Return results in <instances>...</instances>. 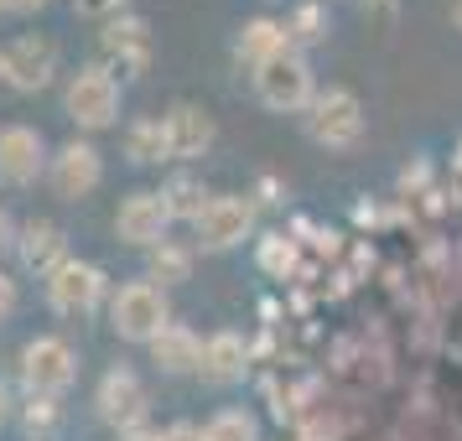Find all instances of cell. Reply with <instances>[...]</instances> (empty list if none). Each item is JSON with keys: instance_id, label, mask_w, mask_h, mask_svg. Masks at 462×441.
<instances>
[{"instance_id": "14", "label": "cell", "mask_w": 462, "mask_h": 441, "mask_svg": "<svg viewBox=\"0 0 462 441\" xmlns=\"http://www.w3.org/2000/svg\"><path fill=\"white\" fill-rule=\"evenodd\" d=\"M245 369H250V348H245V337L239 333H213L208 343H203V384H218V390H229V384H239L245 379Z\"/></svg>"}, {"instance_id": "6", "label": "cell", "mask_w": 462, "mask_h": 441, "mask_svg": "<svg viewBox=\"0 0 462 441\" xmlns=\"http://www.w3.org/2000/svg\"><path fill=\"white\" fill-rule=\"evenodd\" d=\"M192 229H198V250H234L254 234V203L245 192H218Z\"/></svg>"}, {"instance_id": "10", "label": "cell", "mask_w": 462, "mask_h": 441, "mask_svg": "<svg viewBox=\"0 0 462 441\" xmlns=\"http://www.w3.org/2000/svg\"><path fill=\"white\" fill-rule=\"evenodd\" d=\"M47 182H52L58 198L79 203V198H88V192L105 182V156L88 146V141H68V146L47 161Z\"/></svg>"}, {"instance_id": "33", "label": "cell", "mask_w": 462, "mask_h": 441, "mask_svg": "<svg viewBox=\"0 0 462 441\" xmlns=\"http://www.w3.org/2000/svg\"><path fill=\"white\" fill-rule=\"evenodd\" d=\"M5 416H11V405H5V390H0V426H5Z\"/></svg>"}, {"instance_id": "35", "label": "cell", "mask_w": 462, "mask_h": 441, "mask_svg": "<svg viewBox=\"0 0 462 441\" xmlns=\"http://www.w3.org/2000/svg\"><path fill=\"white\" fill-rule=\"evenodd\" d=\"M0 11H11V5H5V0H0Z\"/></svg>"}, {"instance_id": "2", "label": "cell", "mask_w": 462, "mask_h": 441, "mask_svg": "<svg viewBox=\"0 0 462 441\" xmlns=\"http://www.w3.org/2000/svg\"><path fill=\"white\" fill-rule=\"evenodd\" d=\"M109 322H115V333L125 337V343H151L162 327H171L167 291L151 286V280H130V286H120V296H115Z\"/></svg>"}, {"instance_id": "31", "label": "cell", "mask_w": 462, "mask_h": 441, "mask_svg": "<svg viewBox=\"0 0 462 441\" xmlns=\"http://www.w3.org/2000/svg\"><path fill=\"white\" fill-rule=\"evenodd\" d=\"M452 26L462 32V0H452Z\"/></svg>"}, {"instance_id": "4", "label": "cell", "mask_w": 462, "mask_h": 441, "mask_svg": "<svg viewBox=\"0 0 462 441\" xmlns=\"http://www.w3.org/2000/svg\"><path fill=\"white\" fill-rule=\"evenodd\" d=\"M22 379H26L32 395L58 400L68 384L79 379V354L68 348L63 337H32L26 354H22Z\"/></svg>"}, {"instance_id": "27", "label": "cell", "mask_w": 462, "mask_h": 441, "mask_svg": "<svg viewBox=\"0 0 462 441\" xmlns=\"http://www.w3.org/2000/svg\"><path fill=\"white\" fill-rule=\"evenodd\" d=\"M16 301H22V291H16V280H11V275L0 271V322H5V317L16 312Z\"/></svg>"}, {"instance_id": "17", "label": "cell", "mask_w": 462, "mask_h": 441, "mask_svg": "<svg viewBox=\"0 0 462 441\" xmlns=\"http://www.w3.org/2000/svg\"><path fill=\"white\" fill-rule=\"evenodd\" d=\"M68 260V234L52 218H32L22 229V265L37 275H52Z\"/></svg>"}, {"instance_id": "26", "label": "cell", "mask_w": 462, "mask_h": 441, "mask_svg": "<svg viewBox=\"0 0 462 441\" xmlns=\"http://www.w3.org/2000/svg\"><path fill=\"white\" fill-rule=\"evenodd\" d=\"M73 11H79V16H120L125 0H73Z\"/></svg>"}, {"instance_id": "18", "label": "cell", "mask_w": 462, "mask_h": 441, "mask_svg": "<svg viewBox=\"0 0 462 441\" xmlns=\"http://www.w3.org/2000/svg\"><path fill=\"white\" fill-rule=\"evenodd\" d=\"M281 52H291V37H286V22H271V16H254V22H245V32H239V42H234V58L239 63H271V58H281Z\"/></svg>"}, {"instance_id": "15", "label": "cell", "mask_w": 462, "mask_h": 441, "mask_svg": "<svg viewBox=\"0 0 462 441\" xmlns=\"http://www.w3.org/2000/svg\"><path fill=\"white\" fill-rule=\"evenodd\" d=\"M167 141L177 161H198L213 146V115L203 105H177L167 115Z\"/></svg>"}, {"instance_id": "12", "label": "cell", "mask_w": 462, "mask_h": 441, "mask_svg": "<svg viewBox=\"0 0 462 441\" xmlns=\"http://www.w3.org/2000/svg\"><path fill=\"white\" fill-rule=\"evenodd\" d=\"M167 229H171V213L162 203V192H130L120 203V213H115V234L125 244H141V250L167 244Z\"/></svg>"}, {"instance_id": "22", "label": "cell", "mask_w": 462, "mask_h": 441, "mask_svg": "<svg viewBox=\"0 0 462 441\" xmlns=\"http://www.w3.org/2000/svg\"><path fill=\"white\" fill-rule=\"evenodd\" d=\"M203 441H260L250 410H218V416L203 426Z\"/></svg>"}, {"instance_id": "21", "label": "cell", "mask_w": 462, "mask_h": 441, "mask_svg": "<svg viewBox=\"0 0 462 441\" xmlns=\"http://www.w3.org/2000/svg\"><path fill=\"white\" fill-rule=\"evenodd\" d=\"M286 37H291V47L301 52V47H317L322 37H328V5H296L291 22H286Z\"/></svg>"}, {"instance_id": "1", "label": "cell", "mask_w": 462, "mask_h": 441, "mask_svg": "<svg viewBox=\"0 0 462 441\" xmlns=\"http://www.w3.org/2000/svg\"><path fill=\"white\" fill-rule=\"evenodd\" d=\"M254 94H260V105L275 109V115H296V109H312V68L301 52H281L271 63L254 68Z\"/></svg>"}, {"instance_id": "11", "label": "cell", "mask_w": 462, "mask_h": 441, "mask_svg": "<svg viewBox=\"0 0 462 441\" xmlns=\"http://www.w3.org/2000/svg\"><path fill=\"white\" fill-rule=\"evenodd\" d=\"M47 146H42V130L32 125H5L0 130V182L11 188H32L37 177L47 171Z\"/></svg>"}, {"instance_id": "5", "label": "cell", "mask_w": 462, "mask_h": 441, "mask_svg": "<svg viewBox=\"0 0 462 441\" xmlns=\"http://www.w3.org/2000/svg\"><path fill=\"white\" fill-rule=\"evenodd\" d=\"M307 135H312L317 146H354L358 135H364V105H358L348 88H328V94H317L312 109H307Z\"/></svg>"}, {"instance_id": "36", "label": "cell", "mask_w": 462, "mask_h": 441, "mask_svg": "<svg viewBox=\"0 0 462 441\" xmlns=\"http://www.w3.org/2000/svg\"><path fill=\"white\" fill-rule=\"evenodd\" d=\"M374 5H384V0H374Z\"/></svg>"}, {"instance_id": "8", "label": "cell", "mask_w": 462, "mask_h": 441, "mask_svg": "<svg viewBox=\"0 0 462 441\" xmlns=\"http://www.w3.org/2000/svg\"><path fill=\"white\" fill-rule=\"evenodd\" d=\"M94 405H99V420L105 426H115L120 436L125 431H135V426H146V384L130 374V369H109L105 379H99V390H94Z\"/></svg>"}, {"instance_id": "25", "label": "cell", "mask_w": 462, "mask_h": 441, "mask_svg": "<svg viewBox=\"0 0 462 441\" xmlns=\"http://www.w3.org/2000/svg\"><path fill=\"white\" fill-rule=\"evenodd\" d=\"M26 426H32V431H52V426H58V400L32 395L26 400Z\"/></svg>"}, {"instance_id": "20", "label": "cell", "mask_w": 462, "mask_h": 441, "mask_svg": "<svg viewBox=\"0 0 462 441\" xmlns=\"http://www.w3.org/2000/svg\"><path fill=\"white\" fill-rule=\"evenodd\" d=\"M162 203H167L171 224H177V218H182V224H198L213 198L203 192V182H198V177H171L167 188H162Z\"/></svg>"}, {"instance_id": "28", "label": "cell", "mask_w": 462, "mask_h": 441, "mask_svg": "<svg viewBox=\"0 0 462 441\" xmlns=\"http://www.w3.org/2000/svg\"><path fill=\"white\" fill-rule=\"evenodd\" d=\"M162 441H203V431H198V426H188V420H177V426H167V431H162Z\"/></svg>"}, {"instance_id": "23", "label": "cell", "mask_w": 462, "mask_h": 441, "mask_svg": "<svg viewBox=\"0 0 462 441\" xmlns=\"http://www.w3.org/2000/svg\"><path fill=\"white\" fill-rule=\"evenodd\" d=\"M188 275H192V250H177V244H156V250H151V280L177 286V280H188Z\"/></svg>"}, {"instance_id": "9", "label": "cell", "mask_w": 462, "mask_h": 441, "mask_svg": "<svg viewBox=\"0 0 462 441\" xmlns=\"http://www.w3.org/2000/svg\"><path fill=\"white\" fill-rule=\"evenodd\" d=\"M99 296H105V271L88 265V260H63L58 271L47 275V301H52V312H63V317L94 312Z\"/></svg>"}, {"instance_id": "30", "label": "cell", "mask_w": 462, "mask_h": 441, "mask_svg": "<svg viewBox=\"0 0 462 441\" xmlns=\"http://www.w3.org/2000/svg\"><path fill=\"white\" fill-rule=\"evenodd\" d=\"M5 5H11V11H22V16H26V11H42L47 0H5Z\"/></svg>"}, {"instance_id": "24", "label": "cell", "mask_w": 462, "mask_h": 441, "mask_svg": "<svg viewBox=\"0 0 462 441\" xmlns=\"http://www.w3.org/2000/svg\"><path fill=\"white\" fill-rule=\"evenodd\" d=\"M260 265H265L271 275H291L296 271V244L281 239V234H271V239L260 244Z\"/></svg>"}, {"instance_id": "7", "label": "cell", "mask_w": 462, "mask_h": 441, "mask_svg": "<svg viewBox=\"0 0 462 441\" xmlns=\"http://www.w3.org/2000/svg\"><path fill=\"white\" fill-rule=\"evenodd\" d=\"M99 58H105V73L115 78H141L151 68V26L141 16H115L105 26V37H99Z\"/></svg>"}, {"instance_id": "16", "label": "cell", "mask_w": 462, "mask_h": 441, "mask_svg": "<svg viewBox=\"0 0 462 441\" xmlns=\"http://www.w3.org/2000/svg\"><path fill=\"white\" fill-rule=\"evenodd\" d=\"M151 358H156L162 374H198L203 369V343H198L192 327L171 322V327H162V333L151 337Z\"/></svg>"}, {"instance_id": "29", "label": "cell", "mask_w": 462, "mask_h": 441, "mask_svg": "<svg viewBox=\"0 0 462 441\" xmlns=\"http://www.w3.org/2000/svg\"><path fill=\"white\" fill-rule=\"evenodd\" d=\"M120 441H162V431H146V426H135V431H125Z\"/></svg>"}, {"instance_id": "19", "label": "cell", "mask_w": 462, "mask_h": 441, "mask_svg": "<svg viewBox=\"0 0 462 441\" xmlns=\"http://www.w3.org/2000/svg\"><path fill=\"white\" fill-rule=\"evenodd\" d=\"M125 156L135 167H151V161H171V141H167V120H135L125 130Z\"/></svg>"}, {"instance_id": "32", "label": "cell", "mask_w": 462, "mask_h": 441, "mask_svg": "<svg viewBox=\"0 0 462 441\" xmlns=\"http://www.w3.org/2000/svg\"><path fill=\"white\" fill-rule=\"evenodd\" d=\"M5 78H11V63H5V47H0V84H5Z\"/></svg>"}, {"instance_id": "13", "label": "cell", "mask_w": 462, "mask_h": 441, "mask_svg": "<svg viewBox=\"0 0 462 441\" xmlns=\"http://www.w3.org/2000/svg\"><path fill=\"white\" fill-rule=\"evenodd\" d=\"M5 63H11L5 84L16 88V94H37L58 73V42L52 37H16V42L5 47Z\"/></svg>"}, {"instance_id": "3", "label": "cell", "mask_w": 462, "mask_h": 441, "mask_svg": "<svg viewBox=\"0 0 462 441\" xmlns=\"http://www.w3.org/2000/svg\"><path fill=\"white\" fill-rule=\"evenodd\" d=\"M63 105H68V120L79 130H109L120 120V78H109L99 63L79 68L63 94Z\"/></svg>"}, {"instance_id": "34", "label": "cell", "mask_w": 462, "mask_h": 441, "mask_svg": "<svg viewBox=\"0 0 462 441\" xmlns=\"http://www.w3.org/2000/svg\"><path fill=\"white\" fill-rule=\"evenodd\" d=\"M0 250H5V213H0Z\"/></svg>"}]
</instances>
